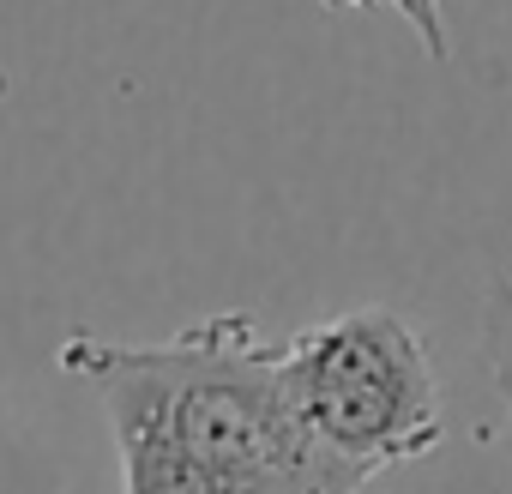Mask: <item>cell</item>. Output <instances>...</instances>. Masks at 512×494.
<instances>
[{
	"label": "cell",
	"instance_id": "6da1fadb",
	"mask_svg": "<svg viewBox=\"0 0 512 494\" xmlns=\"http://www.w3.org/2000/svg\"><path fill=\"white\" fill-rule=\"evenodd\" d=\"M55 362L103 398L121 494H320L284 398V338L253 314L157 344L73 332Z\"/></svg>",
	"mask_w": 512,
	"mask_h": 494
},
{
	"label": "cell",
	"instance_id": "7a4b0ae2",
	"mask_svg": "<svg viewBox=\"0 0 512 494\" xmlns=\"http://www.w3.org/2000/svg\"><path fill=\"white\" fill-rule=\"evenodd\" d=\"M284 398L320 494H362L446 440L440 380L398 308H350L284 338Z\"/></svg>",
	"mask_w": 512,
	"mask_h": 494
},
{
	"label": "cell",
	"instance_id": "3957f363",
	"mask_svg": "<svg viewBox=\"0 0 512 494\" xmlns=\"http://www.w3.org/2000/svg\"><path fill=\"white\" fill-rule=\"evenodd\" d=\"M67 470L55 446L0 398V494H61Z\"/></svg>",
	"mask_w": 512,
	"mask_h": 494
},
{
	"label": "cell",
	"instance_id": "277c9868",
	"mask_svg": "<svg viewBox=\"0 0 512 494\" xmlns=\"http://www.w3.org/2000/svg\"><path fill=\"white\" fill-rule=\"evenodd\" d=\"M482 350H488V374L506 398V446H512V278L488 284L482 302Z\"/></svg>",
	"mask_w": 512,
	"mask_h": 494
},
{
	"label": "cell",
	"instance_id": "5b68a950",
	"mask_svg": "<svg viewBox=\"0 0 512 494\" xmlns=\"http://www.w3.org/2000/svg\"><path fill=\"white\" fill-rule=\"evenodd\" d=\"M332 7H356V13H368V7H392V13L410 25V37H416L434 61H446V55H452V37H446V7H440V0H332Z\"/></svg>",
	"mask_w": 512,
	"mask_h": 494
}]
</instances>
